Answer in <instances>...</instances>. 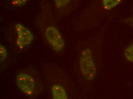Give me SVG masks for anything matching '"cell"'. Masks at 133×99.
<instances>
[{
	"instance_id": "6da1fadb",
	"label": "cell",
	"mask_w": 133,
	"mask_h": 99,
	"mask_svg": "<svg viewBox=\"0 0 133 99\" xmlns=\"http://www.w3.org/2000/svg\"><path fill=\"white\" fill-rule=\"evenodd\" d=\"M79 64L83 77L87 80H93L96 75V67L90 49L87 48L82 51L80 55Z\"/></svg>"
},
{
	"instance_id": "7a4b0ae2",
	"label": "cell",
	"mask_w": 133,
	"mask_h": 99,
	"mask_svg": "<svg viewBox=\"0 0 133 99\" xmlns=\"http://www.w3.org/2000/svg\"><path fill=\"white\" fill-rule=\"evenodd\" d=\"M45 36L47 42L55 51L59 52L64 48V38L59 31L55 26H51L47 27Z\"/></svg>"
},
{
	"instance_id": "3957f363",
	"label": "cell",
	"mask_w": 133,
	"mask_h": 99,
	"mask_svg": "<svg viewBox=\"0 0 133 99\" xmlns=\"http://www.w3.org/2000/svg\"><path fill=\"white\" fill-rule=\"evenodd\" d=\"M15 28L17 34L16 45L19 49H23L33 41L34 36L32 32L22 24L17 23Z\"/></svg>"
},
{
	"instance_id": "277c9868",
	"label": "cell",
	"mask_w": 133,
	"mask_h": 99,
	"mask_svg": "<svg viewBox=\"0 0 133 99\" xmlns=\"http://www.w3.org/2000/svg\"><path fill=\"white\" fill-rule=\"evenodd\" d=\"M16 82L19 90L28 96L32 95L35 87V82L32 76L26 73H19L16 77Z\"/></svg>"
},
{
	"instance_id": "5b68a950",
	"label": "cell",
	"mask_w": 133,
	"mask_h": 99,
	"mask_svg": "<svg viewBox=\"0 0 133 99\" xmlns=\"http://www.w3.org/2000/svg\"><path fill=\"white\" fill-rule=\"evenodd\" d=\"M52 97L54 99H68L65 89L59 84L54 85L52 88Z\"/></svg>"
},
{
	"instance_id": "8992f818",
	"label": "cell",
	"mask_w": 133,
	"mask_h": 99,
	"mask_svg": "<svg viewBox=\"0 0 133 99\" xmlns=\"http://www.w3.org/2000/svg\"><path fill=\"white\" fill-rule=\"evenodd\" d=\"M122 0H101L104 10L109 11L116 8L122 2Z\"/></svg>"
},
{
	"instance_id": "52a82bcc",
	"label": "cell",
	"mask_w": 133,
	"mask_h": 99,
	"mask_svg": "<svg viewBox=\"0 0 133 99\" xmlns=\"http://www.w3.org/2000/svg\"><path fill=\"white\" fill-rule=\"evenodd\" d=\"M73 0H54L55 7L58 9L65 8Z\"/></svg>"
},
{
	"instance_id": "ba28073f",
	"label": "cell",
	"mask_w": 133,
	"mask_h": 99,
	"mask_svg": "<svg viewBox=\"0 0 133 99\" xmlns=\"http://www.w3.org/2000/svg\"><path fill=\"white\" fill-rule=\"evenodd\" d=\"M124 55L128 61L133 62V43L126 48Z\"/></svg>"
},
{
	"instance_id": "9c48e42d",
	"label": "cell",
	"mask_w": 133,
	"mask_h": 99,
	"mask_svg": "<svg viewBox=\"0 0 133 99\" xmlns=\"http://www.w3.org/2000/svg\"><path fill=\"white\" fill-rule=\"evenodd\" d=\"M7 52L6 48L4 46L0 45V60L1 62H4L7 58Z\"/></svg>"
},
{
	"instance_id": "30bf717a",
	"label": "cell",
	"mask_w": 133,
	"mask_h": 99,
	"mask_svg": "<svg viewBox=\"0 0 133 99\" xmlns=\"http://www.w3.org/2000/svg\"><path fill=\"white\" fill-rule=\"evenodd\" d=\"M30 0H12V3L14 6L20 7L26 4Z\"/></svg>"
}]
</instances>
